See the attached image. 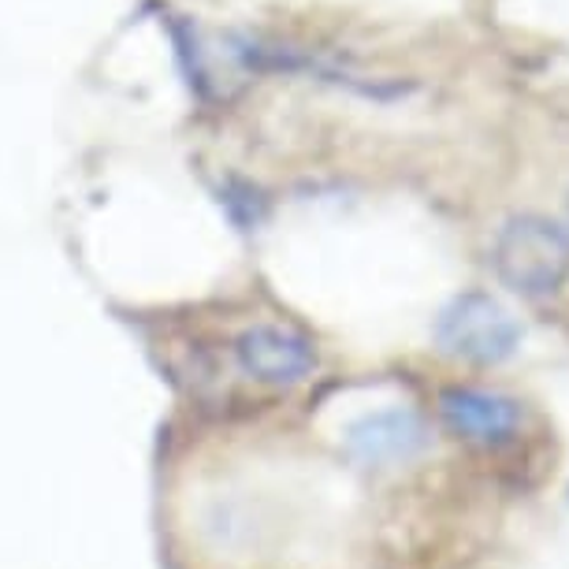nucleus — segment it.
Listing matches in <instances>:
<instances>
[{"mask_svg":"<svg viewBox=\"0 0 569 569\" xmlns=\"http://www.w3.org/2000/svg\"><path fill=\"white\" fill-rule=\"evenodd\" d=\"M234 361L257 383L298 388L317 372V350L306 336L279 325H253L234 339Z\"/></svg>","mask_w":569,"mask_h":569,"instance_id":"nucleus-3","label":"nucleus"},{"mask_svg":"<svg viewBox=\"0 0 569 569\" xmlns=\"http://www.w3.org/2000/svg\"><path fill=\"white\" fill-rule=\"evenodd\" d=\"M491 264L502 287L521 298H547L569 276V234L562 223L525 212L502 223Z\"/></svg>","mask_w":569,"mask_h":569,"instance_id":"nucleus-1","label":"nucleus"},{"mask_svg":"<svg viewBox=\"0 0 569 569\" xmlns=\"http://www.w3.org/2000/svg\"><path fill=\"white\" fill-rule=\"evenodd\" d=\"M436 342L447 358L469 365H499L513 358L521 342V325L491 295L469 291L450 298L436 317Z\"/></svg>","mask_w":569,"mask_h":569,"instance_id":"nucleus-2","label":"nucleus"},{"mask_svg":"<svg viewBox=\"0 0 569 569\" xmlns=\"http://www.w3.org/2000/svg\"><path fill=\"white\" fill-rule=\"evenodd\" d=\"M566 234H569V228H566Z\"/></svg>","mask_w":569,"mask_h":569,"instance_id":"nucleus-6","label":"nucleus"},{"mask_svg":"<svg viewBox=\"0 0 569 569\" xmlns=\"http://www.w3.org/2000/svg\"><path fill=\"white\" fill-rule=\"evenodd\" d=\"M439 417L455 436L469 443H507L521 428V406L496 391L477 388H447L439 395Z\"/></svg>","mask_w":569,"mask_h":569,"instance_id":"nucleus-5","label":"nucleus"},{"mask_svg":"<svg viewBox=\"0 0 569 569\" xmlns=\"http://www.w3.org/2000/svg\"><path fill=\"white\" fill-rule=\"evenodd\" d=\"M428 432L413 410H380L347 428V450L358 466L395 469L425 450Z\"/></svg>","mask_w":569,"mask_h":569,"instance_id":"nucleus-4","label":"nucleus"}]
</instances>
